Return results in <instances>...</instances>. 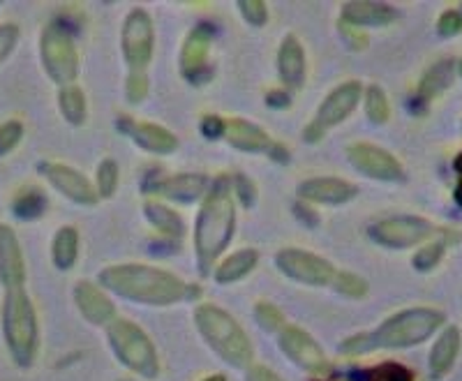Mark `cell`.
Masks as SVG:
<instances>
[{
  "label": "cell",
  "mask_w": 462,
  "mask_h": 381,
  "mask_svg": "<svg viewBox=\"0 0 462 381\" xmlns=\"http://www.w3.org/2000/svg\"><path fill=\"white\" fill-rule=\"evenodd\" d=\"M400 16L389 3H374V0H349L342 3L340 22L352 23L356 28H374V26H389Z\"/></svg>",
  "instance_id": "cell-20"
},
{
  "label": "cell",
  "mask_w": 462,
  "mask_h": 381,
  "mask_svg": "<svg viewBox=\"0 0 462 381\" xmlns=\"http://www.w3.org/2000/svg\"><path fill=\"white\" fill-rule=\"evenodd\" d=\"M333 287L349 298H363L368 293V283L349 271H337L336 280H333Z\"/></svg>",
  "instance_id": "cell-35"
},
{
  "label": "cell",
  "mask_w": 462,
  "mask_h": 381,
  "mask_svg": "<svg viewBox=\"0 0 462 381\" xmlns=\"http://www.w3.org/2000/svg\"><path fill=\"white\" fill-rule=\"evenodd\" d=\"M234 231H236V201L229 181L220 178L206 192L195 225V255L204 275H208L217 256L229 247Z\"/></svg>",
  "instance_id": "cell-3"
},
{
  "label": "cell",
  "mask_w": 462,
  "mask_h": 381,
  "mask_svg": "<svg viewBox=\"0 0 462 381\" xmlns=\"http://www.w3.org/2000/svg\"><path fill=\"white\" fill-rule=\"evenodd\" d=\"M238 10L250 26L262 28L268 22V5L263 0H238Z\"/></svg>",
  "instance_id": "cell-37"
},
{
  "label": "cell",
  "mask_w": 462,
  "mask_h": 381,
  "mask_svg": "<svg viewBox=\"0 0 462 381\" xmlns=\"http://www.w3.org/2000/svg\"><path fill=\"white\" fill-rule=\"evenodd\" d=\"M79 256V231L74 227H60L53 236L51 259L58 271H69Z\"/></svg>",
  "instance_id": "cell-26"
},
{
  "label": "cell",
  "mask_w": 462,
  "mask_h": 381,
  "mask_svg": "<svg viewBox=\"0 0 462 381\" xmlns=\"http://www.w3.org/2000/svg\"><path fill=\"white\" fill-rule=\"evenodd\" d=\"M213 37H216V28L210 23H199L185 37L183 49H180V74L188 79L189 84H206L213 74V70L208 68Z\"/></svg>",
  "instance_id": "cell-12"
},
{
  "label": "cell",
  "mask_w": 462,
  "mask_h": 381,
  "mask_svg": "<svg viewBox=\"0 0 462 381\" xmlns=\"http://www.w3.org/2000/svg\"><path fill=\"white\" fill-rule=\"evenodd\" d=\"M444 252H447V243H441V240H437V243H428V246L419 247V252L414 255L411 264H414L416 271L428 273L441 262Z\"/></svg>",
  "instance_id": "cell-34"
},
{
  "label": "cell",
  "mask_w": 462,
  "mask_h": 381,
  "mask_svg": "<svg viewBox=\"0 0 462 381\" xmlns=\"http://www.w3.org/2000/svg\"><path fill=\"white\" fill-rule=\"evenodd\" d=\"M361 98V81H345V84H340L337 88H333L331 93L326 95V99L319 105V109H317L315 123L324 132L340 125V123H345V120L354 114V109L358 107Z\"/></svg>",
  "instance_id": "cell-15"
},
{
  "label": "cell",
  "mask_w": 462,
  "mask_h": 381,
  "mask_svg": "<svg viewBox=\"0 0 462 381\" xmlns=\"http://www.w3.org/2000/svg\"><path fill=\"white\" fill-rule=\"evenodd\" d=\"M447 317L432 308H410L393 314L382 326L368 333H358L346 338L340 345V354L361 356L377 349H410V347L426 342L444 326Z\"/></svg>",
  "instance_id": "cell-2"
},
{
  "label": "cell",
  "mask_w": 462,
  "mask_h": 381,
  "mask_svg": "<svg viewBox=\"0 0 462 381\" xmlns=\"http://www.w3.org/2000/svg\"><path fill=\"white\" fill-rule=\"evenodd\" d=\"M437 33L441 37H456L462 33V12L447 10L437 19Z\"/></svg>",
  "instance_id": "cell-43"
},
{
  "label": "cell",
  "mask_w": 462,
  "mask_h": 381,
  "mask_svg": "<svg viewBox=\"0 0 462 381\" xmlns=\"http://www.w3.org/2000/svg\"><path fill=\"white\" fill-rule=\"evenodd\" d=\"M324 136H326V132L321 130L319 125H317L315 120H312L310 125H308V127H305V130H303V139H305V142H308V144H317V142H321V139H324Z\"/></svg>",
  "instance_id": "cell-48"
},
{
  "label": "cell",
  "mask_w": 462,
  "mask_h": 381,
  "mask_svg": "<svg viewBox=\"0 0 462 381\" xmlns=\"http://www.w3.org/2000/svg\"><path fill=\"white\" fill-rule=\"evenodd\" d=\"M453 167H456V172L460 173V181H462V153H457L456 163H453Z\"/></svg>",
  "instance_id": "cell-50"
},
{
  "label": "cell",
  "mask_w": 462,
  "mask_h": 381,
  "mask_svg": "<svg viewBox=\"0 0 462 381\" xmlns=\"http://www.w3.org/2000/svg\"><path fill=\"white\" fill-rule=\"evenodd\" d=\"M460 330L456 326L441 330L430 349V358H428V370H430L432 379H444L453 370L457 354H460Z\"/></svg>",
  "instance_id": "cell-24"
},
{
  "label": "cell",
  "mask_w": 462,
  "mask_h": 381,
  "mask_svg": "<svg viewBox=\"0 0 462 381\" xmlns=\"http://www.w3.org/2000/svg\"><path fill=\"white\" fill-rule=\"evenodd\" d=\"M23 139L22 120H5L0 123V157L10 155Z\"/></svg>",
  "instance_id": "cell-36"
},
{
  "label": "cell",
  "mask_w": 462,
  "mask_h": 381,
  "mask_svg": "<svg viewBox=\"0 0 462 381\" xmlns=\"http://www.w3.org/2000/svg\"><path fill=\"white\" fill-rule=\"evenodd\" d=\"M435 225L428 222L426 218L395 215V218H386L370 227V238L389 250H404V247L426 243L430 236H435Z\"/></svg>",
  "instance_id": "cell-9"
},
{
  "label": "cell",
  "mask_w": 462,
  "mask_h": 381,
  "mask_svg": "<svg viewBox=\"0 0 462 381\" xmlns=\"http://www.w3.org/2000/svg\"><path fill=\"white\" fill-rule=\"evenodd\" d=\"M231 192H234V197L241 199V204L245 209H250L257 201V188H254V183L245 173H234V178H231Z\"/></svg>",
  "instance_id": "cell-39"
},
{
  "label": "cell",
  "mask_w": 462,
  "mask_h": 381,
  "mask_svg": "<svg viewBox=\"0 0 462 381\" xmlns=\"http://www.w3.org/2000/svg\"><path fill=\"white\" fill-rule=\"evenodd\" d=\"M74 303L81 317L93 326H109L116 319V305L111 303V298L102 292L95 283L81 280L74 287Z\"/></svg>",
  "instance_id": "cell-19"
},
{
  "label": "cell",
  "mask_w": 462,
  "mask_h": 381,
  "mask_svg": "<svg viewBox=\"0 0 462 381\" xmlns=\"http://www.w3.org/2000/svg\"><path fill=\"white\" fill-rule=\"evenodd\" d=\"M289 105H291L289 90H271L266 95V107H271V109H287Z\"/></svg>",
  "instance_id": "cell-47"
},
{
  "label": "cell",
  "mask_w": 462,
  "mask_h": 381,
  "mask_svg": "<svg viewBox=\"0 0 462 381\" xmlns=\"http://www.w3.org/2000/svg\"><path fill=\"white\" fill-rule=\"evenodd\" d=\"M40 58L47 77L60 88L74 86V79L79 74V51L74 47V40L60 23H47L40 35Z\"/></svg>",
  "instance_id": "cell-7"
},
{
  "label": "cell",
  "mask_w": 462,
  "mask_h": 381,
  "mask_svg": "<svg viewBox=\"0 0 462 381\" xmlns=\"http://www.w3.org/2000/svg\"><path fill=\"white\" fill-rule=\"evenodd\" d=\"M195 324L206 345L216 351L226 366L236 370H247L254 360V347L238 324L226 310L213 303H201L195 310Z\"/></svg>",
  "instance_id": "cell-4"
},
{
  "label": "cell",
  "mask_w": 462,
  "mask_h": 381,
  "mask_svg": "<svg viewBox=\"0 0 462 381\" xmlns=\"http://www.w3.org/2000/svg\"><path fill=\"white\" fill-rule=\"evenodd\" d=\"M453 60H439V63L432 65L423 79H420L419 84V95L420 99H432L441 93V90H447L453 81Z\"/></svg>",
  "instance_id": "cell-29"
},
{
  "label": "cell",
  "mask_w": 462,
  "mask_h": 381,
  "mask_svg": "<svg viewBox=\"0 0 462 381\" xmlns=\"http://www.w3.org/2000/svg\"><path fill=\"white\" fill-rule=\"evenodd\" d=\"M143 215H146L148 222H151L160 234L167 236V238H180V236H183V219H180V215L176 213V210L169 209V206L160 204V201H148V204L143 206Z\"/></svg>",
  "instance_id": "cell-27"
},
{
  "label": "cell",
  "mask_w": 462,
  "mask_h": 381,
  "mask_svg": "<svg viewBox=\"0 0 462 381\" xmlns=\"http://www.w3.org/2000/svg\"><path fill=\"white\" fill-rule=\"evenodd\" d=\"M358 194V188L345 178H308L299 185V197L305 204H326V206H340L352 201Z\"/></svg>",
  "instance_id": "cell-17"
},
{
  "label": "cell",
  "mask_w": 462,
  "mask_h": 381,
  "mask_svg": "<svg viewBox=\"0 0 462 381\" xmlns=\"http://www.w3.org/2000/svg\"><path fill=\"white\" fill-rule=\"evenodd\" d=\"M337 31H340L346 47L354 49V51H363V49L368 47V35L363 33V28H356L346 22H337Z\"/></svg>",
  "instance_id": "cell-42"
},
{
  "label": "cell",
  "mask_w": 462,
  "mask_h": 381,
  "mask_svg": "<svg viewBox=\"0 0 462 381\" xmlns=\"http://www.w3.org/2000/svg\"><path fill=\"white\" fill-rule=\"evenodd\" d=\"M368 381H414V375L400 363H383L368 372Z\"/></svg>",
  "instance_id": "cell-38"
},
{
  "label": "cell",
  "mask_w": 462,
  "mask_h": 381,
  "mask_svg": "<svg viewBox=\"0 0 462 381\" xmlns=\"http://www.w3.org/2000/svg\"><path fill=\"white\" fill-rule=\"evenodd\" d=\"M22 31L16 23H0V65L5 63L19 44Z\"/></svg>",
  "instance_id": "cell-41"
},
{
  "label": "cell",
  "mask_w": 462,
  "mask_h": 381,
  "mask_svg": "<svg viewBox=\"0 0 462 381\" xmlns=\"http://www.w3.org/2000/svg\"><path fill=\"white\" fill-rule=\"evenodd\" d=\"M106 335H109V345L116 358L121 360L127 370L143 379H158L160 356L146 330L139 329L130 319L116 317L106 326Z\"/></svg>",
  "instance_id": "cell-6"
},
{
  "label": "cell",
  "mask_w": 462,
  "mask_h": 381,
  "mask_svg": "<svg viewBox=\"0 0 462 381\" xmlns=\"http://www.w3.org/2000/svg\"><path fill=\"white\" fill-rule=\"evenodd\" d=\"M278 345L282 349V354L287 356L296 367L310 372L315 376H324L331 370V363L326 358L324 349L319 347L315 338L310 333H305L299 326L287 324L280 330Z\"/></svg>",
  "instance_id": "cell-11"
},
{
  "label": "cell",
  "mask_w": 462,
  "mask_h": 381,
  "mask_svg": "<svg viewBox=\"0 0 462 381\" xmlns=\"http://www.w3.org/2000/svg\"><path fill=\"white\" fill-rule=\"evenodd\" d=\"M201 135L208 139V142H217V139H225V132H226V120L220 118V116H204L201 118V125H199Z\"/></svg>",
  "instance_id": "cell-44"
},
{
  "label": "cell",
  "mask_w": 462,
  "mask_h": 381,
  "mask_svg": "<svg viewBox=\"0 0 462 381\" xmlns=\"http://www.w3.org/2000/svg\"><path fill=\"white\" fill-rule=\"evenodd\" d=\"M346 157L356 172H361L363 176L374 178V181H386V183H395V181H402L404 169L402 164L395 160V155H391L386 148H379L374 144L356 142L346 148Z\"/></svg>",
  "instance_id": "cell-13"
},
{
  "label": "cell",
  "mask_w": 462,
  "mask_h": 381,
  "mask_svg": "<svg viewBox=\"0 0 462 381\" xmlns=\"http://www.w3.org/2000/svg\"><path fill=\"white\" fill-rule=\"evenodd\" d=\"M275 266L289 280L310 284V287H326L336 280V266L328 259L299 247H284L275 255Z\"/></svg>",
  "instance_id": "cell-10"
},
{
  "label": "cell",
  "mask_w": 462,
  "mask_h": 381,
  "mask_svg": "<svg viewBox=\"0 0 462 381\" xmlns=\"http://www.w3.org/2000/svg\"><path fill=\"white\" fill-rule=\"evenodd\" d=\"M294 213H296V218H299L300 222H303V225L310 227V229H312V227L319 225V215H317L315 210L310 209V206L305 204V201H296V204H294Z\"/></svg>",
  "instance_id": "cell-46"
},
{
  "label": "cell",
  "mask_w": 462,
  "mask_h": 381,
  "mask_svg": "<svg viewBox=\"0 0 462 381\" xmlns=\"http://www.w3.org/2000/svg\"><path fill=\"white\" fill-rule=\"evenodd\" d=\"M278 72L287 88H300L305 84L308 63H305L303 44L296 35H287L278 51Z\"/></svg>",
  "instance_id": "cell-22"
},
{
  "label": "cell",
  "mask_w": 462,
  "mask_h": 381,
  "mask_svg": "<svg viewBox=\"0 0 462 381\" xmlns=\"http://www.w3.org/2000/svg\"><path fill=\"white\" fill-rule=\"evenodd\" d=\"M245 381H284L282 376L268 370L266 366H250L245 370Z\"/></svg>",
  "instance_id": "cell-45"
},
{
  "label": "cell",
  "mask_w": 462,
  "mask_h": 381,
  "mask_svg": "<svg viewBox=\"0 0 462 381\" xmlns=\"http://www.w3.org/2000/svg\"><path fill=\"white\" fill-rule=\"evenodd\" d=\"M312 381H326V379H312Z\"/></svg>",
  "instance_id": "cell-53"
},
{
  "label": "cell",
  "mask_w": 462,
  "mask_h": 381,
  "mask_svg": "<svg viewBox=\"0 0 462 381\" xmlns=\"http://www.w3.org/2000/svg\"><path fill=\"white\" fill-rule=\"evenodd\" d=\"M37 169L47 178L53 190H58V192L68 197L69 201H74V204L95 206L100 201V197L95 192V185L74 167H68V164L60 163H40Z\"/></svg>",
  "instance_id": "cell-14"
},
{
  "label": "cell",
  "mask_w": 462,
  "mask_h": 381,
  "mask_svg": "<svg viewBox=\"0 0 462 381\" xmlns=\"http://www.w3.org/2000/svg\"><path fill=\"white\" fill-rule=\"evenodd\" d=\"M259 264V252L253 247H245V250H238L234 255H229L225 262L217 264V268L213 271L217 284H234L238 280H243L245 275L254 271V266Z\"/></svg>",
  "instance_id": "cell-25"
},
{
  "label": "cell",
  "mask_w": 462,
  "mask_h": 381,
  "mask_svg": "<svg viewBox=\"0 0 462 381\" xmlns=\"http://www.w3.org/2000/svg\"><path fill=\"white\" fill-rule=\"evenodd\" d=\"M121 49L130 72H146L155 49V26L146 10L134 7L125 16L121 31Z\"/></svg>",
  "instance_id": "cell-8"
},
{
  "label": "cell",
  "mask_w": 462,
  "mask_h": 381,
  "mask_svg": "<svg viewBox=\"0 0 462 381\" xmlns=\"http://www.w3.org/2000/svg\"><path fill=\"white\" fill-rule=\"evenodd\" d=\"M151 190L160 194V197L171 199V201L189 204V201L206 197V192H208V178L204 173H173V176L155 181Z\"/></svg>",
  "instance_id": "cell-21"
},
{
  "label": "cell",
  "mask_w": 462,
  "mask_h": 381,
  "mask_svg": "<svg viewBox=\"0 0 462 381\" xmlns=\"http://www.w3.org/2000/svg\"><path fill=\"white\" fill-rule=\"evenodd\" d=\"M204 381H226V376L225 375H210V376H206Z\"/></svg>",
  "instance_id": "cell-51"
},
{
  "label": "cell",
  "mask_w": 462,
  "mask_h": 381,
  "mask_svg": "<svg viewBox=\"0 0 462 381\" xmlns=\"http://www.w3.org/2000/svg\"><path fill=\"white\" fill-rule=\"evenodd\" d=\"M118 181H121V169H118V164L114 160H102L100 167H97V176H95V192H97V197H114L116 188H118Z\"/></svg>",
  "instance_id": "cell-32"
},
{
  "label": "cell",
  "mask_w": 462,
  "mask_h": 381,
  "mask_svg": "<svg viewBox=\"0 0 462 381\" xmlns=\"http://www.w3.org/2000/svg\"><path fill=\"white\" fill-rule=\"evenodd\" d=\"M58 109L63 114L69 125H84L86 114H88V105H86V95L79 86H65L58 93Z\"/></svg>",
  "instance_id": "cell-28"
},
{
  "label": "cell",
  "mask_w": 462,
  "mask_h": 381,
  "mask_svg": "<svg viewBox=\"0 0 462 381\" xmlns=\"http://www.w3.org/2000/svg\"><path fill=\"white\" fill-rule=\"evenodd\" d=\"M100 284L106 292L132 303L169 308L188 298V287L179 275L146 264H114L100 273Z\"/></svg>",
  "instance_id": "cell-1"
},
{
  "label": "cell",
  "mask_w": 462,
  "mask_h": 381,
  "mask_svg": "<svg viewBox=\"0 0 462 381\" xmlns=\"http://www.w3.org/2000/svg\"><path fill=\"white\" fill-rule=\"evenodd\" d=\"M0 284L5 292L26 284V259L19 236L10 225H0Z\"/></svg>",
  "instance_id": "cell-16"
},
{
  "label": "cell",
  "mask_w": 462,
  "mask_h": 381,
  "mask_svg": "<svg viewBox=\"0 0 462 381\" xmlns=\"http://www.w3.org/2000/svg\"><path fill=\"white\" fill-rule=\"evenodd\" d=\"M268 157L271 160H275V163L280 164H287L289 163V151L284 146H280V144H271V148H268Z\"/></svg>",
  "instance_id": "cell-49"
},
{
  "label": "cell",
  "mask_w": 462,
  "mask_h": 381,
  "mask_svg": "<svg viewBox=\"0 0 462 381\" xmlns=\"http://www.w3.org/2000/svg\"><path fill=\"white\" fill-rule=\"evenodd\" d=\"M457 72H460V77H462V60H460V63H457Z\"/></svg>",
  "instance_id": "cell-52"
},
{
  "label": "cell",
  "mask_w": 462,
  "mask_h": 381,
  "mask_svg": "<svg viewBox=\"0 0 462 381\" xmlns=\"http://www.w3.org/2000/svg\"><path fill=\"white\" fill-rule=\"evenodd\" d=\"M0 326L5 339L7 354L16 367H32L40 349V324L37 312L26 289L5 292L3 308H0Z\"/></svg>",
  "instance_id": "cell-5"
},
{
  "label": "cell",
  "mask_w": 462,
  "mask_h": 381,
  "mask_svg": "<svg viewBox=\"0 0 462 381\" xmlns=\"http://www.w3.org/2000/svg\"><path fill=\"white\" fill-rule=\"evenodd\" d=\"M118 130L125 132L132 142L148 153L169 155V153L179 148V139L167 127L155 125V123H137V120H132V116H121L118 118Z\"/></svg>",
  "instance_id": "cell-18"
},
{
  "label": "cell",
  "mask_w": 462,
  "mask_h": 381,
  "mask_svg": "<svg viewBox=\"0 0 462 381\" xmlns=\"http://www.w3.org/2000/svg\"><path fill=\"white\" fill-rule=\"evenodd\" d=\"M47 206H49L47 197H44L42 190H37V188L22 190V192L12 199V213H14L19 219H26V222L28 219L42 218Z\"/></svg>",
  "instance_id": "cell-30"
},
{
  "label": "cell",
  "mask_w": 462,
  "mask_h": 381,
  "mask_svg": "<svg viewBox=\"0 0 462 381\" xmlns=\"http://www.w3.org/2000/svg\"><path fill=\"white\" fill-rule=\"evenodd\" d=\"M254 319L266 333H280L287 326L282 310L278 305L268 303V301H259L257 308H254Z\"/></svg>",
  "instance_id": "cell-33"
},
{
  "label": "cell",
  "mask_w": 462,
  "mask_h": 381,
  "mask_svg": "<svg viewBox=\"0 0 462 381\" xmlns=\"http://www.w3.org/2000/svg\"><path fill=\"white\" fill-rule=\"evenodd\" d=\"M363 105H365V116L373 120L374 125H383L391 118L389 98L379 86H368L363 93Z\"/></svg>",
  "instance_id": "cell-31"
},
{
  "label": "cell",
  "mask_w": 462,
  "mask_h": 381,
  "mask_svg": "<svg viewBox=\"0 0 462 381\" xmlns=\"http://www.w3.org/2000/svg\"><path fill=\"white\" fill-rule=\"evenodd\" d=\"M125 95H127V102H132V105H139V102H143V99L148 98V77H146V72H130V74H127Z\"/></svg>",
  "instance_id": "cell-40"
},
{
  "label": "cell",
  "mask_w": 462,
  "mask_h": 381,
  "mask_svg": "<svg viewBox=\"0 0 462 381\" xmlns=\"http://www.w3.org/2000/svg\"><path fill=\"white\" fill-rule=\"evenodd\" d=\"M225 139L231 148L243 153H268V148L273 144L266 130H262V127L245 118L226 120Z\"/></svg>",
  "instance_id": "cell-23"
}]
</instances>
